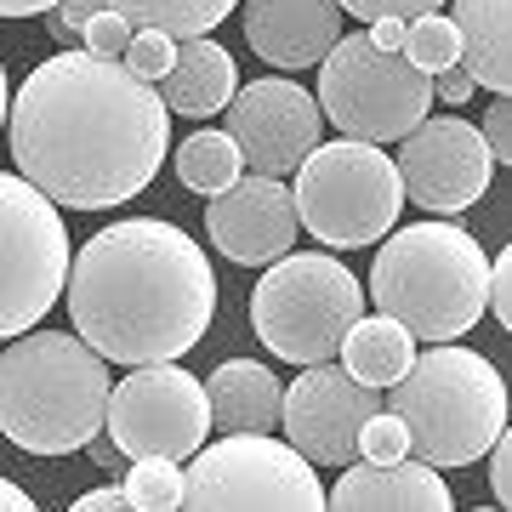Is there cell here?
I'll return each mask as SVG.
<instances>
[{
	"label": "cell",
	"instance_id": "1",
	"mask_svg": "<svg viewBox=\"0 0 512 512\" xmlns=\"http://www.w3.org/2000/svg\"><path fill=\"white\" fill-rule=\"evenodd\" d=\"M6 143L23 177L63 211H109L137 200L165 165L171 109L126 57L74 46L18 86Z\"/></svg>",
	"mask_w": 512,
	"mask_h": 512
},
{
	"label": "cell",
	"instance_id": "2",
	"mask_svg": "<svg viewBox=\"0 0 512 512\" xmlns=\"http://www.w3.org/2000/svg\"><path fill=\"white\" fill-rule=\"evenodd\" d=\"M217 313V274L194 234L154 217L97 228L69 274V319L109 365H171Z\"/></svg>",
	"mask_w": 512,
	"mask_h": 512
},
{
	"label": "cell",
	"instance_id": "3",
	"mask_svg": "<svg viewBox=\"0 0 512 512\" xmlns=\"http://www.w3.org/2000/svg\"><path fill=\"white\" fill-rule=\"evenodd\" d=\"M109 359L86 336L23 330L0 353V433L29 456H74L109 427Z\"/></svg>",
	"mask_w": 512,
	"mask_h": 512
},
{
	"label": "cell",
	"instance_id": "4",
	"mask_svg": "<svg viewBox=\"0 0 512 512\" xmlns=\"http://www.w3.org/2000/svg\"><path fill=\"white\" fill-rule=\"evenodd\" d=\"M370 296L421 342H456L490 308V256L456 222L393 228L370 268Z\"/></svg>",
	"mask_w": 512,
	"mask_h": 512
},
{
	"label": "cell",
	"instance_id": "5",
	"mask_svg": "<svg viewBox=\"0 0 512 512\" xmlns=\"http://www.w3.org/2000/svg\"><path fill=\"white\" fill-rule=\"evenodd\" d=\"M387 410H399L410 427V456L433 461L444 473L495 450L507 427V382L484 353L433 342V353H421L393 382Z\"/></svg>",
	"mask_w": 512,
	"mask_h": 512
},
{
	"label": "cell",
	"instance_id": "6",
	"mask_svg": "<svg viewBox=\"0 0 512 512\" xmlns=\"http://www.w3.org/2000/svg\"><path fill=\"white\" fill-rule=\"evenodd\" d=\"M365 319V285L325 251L279 256L256 279L251 325L262 348L285 365H325L342 353L348 330Z\"/></svg>",
	"mask_w": 512,
	"mask_h": 512
},
{
	"label": "cell",
	"instance_id": "7",
	"mask_svg": "<svg viewBox=\"0 0 512 512\" xmlns=\"http://www.w3.org/2000/svg\"><path fill=\"white\" fill-rule=\"evenodd\" d=\"M296 211L302 234H313L330 251H359L399 228L404 177L399 160H387L382 143L336 137L319 143L296 171Z\"/></svg>",
	"mask_w": 512,
	"mask_h": 512
},
{
	"label": "cell",
	"instance_id": "8",
	"mask_svg": "<svg viewBox=\"0 0 512 512\" xmlns=\"http://www.w3.org/2000/svg\"><path fill=\"white\" fill-rule=\"evenodd\" d=\"M433 97V74L416 69L404 52H376L370 35H342L319 63V109L342 137L404 143L427 120Z\"/></svg>",
	"mask_w": 512,
	"mask_h": 512
},
{
	"label": "cell",
	"instance_id": "9",
	"mask_svg": "<svg viewBox=\"0 0 512 512\" xmlns=\"http://www.w3.org/2000/svg\"><path fill=\"white\" fill-rule=\"evenodd\" d=\"M188 512H325L313 461L274 433H222L188 467Z\"/></svg>",
	"mask_w": 512,
	"mask_h": 512
},
{
	"label": "cell",
	"instance_id": "10",
	"mask_svg": "<svg viewBox=\"0 0 512 512\" xmlns=\"http://www.w3.org/2000/svg\"><path fill=\"white\" fill-rule=\"evenodd\" d=\"M69 234L57 200L29 177H0V336L12 342L52 313L57 291H69Z\"/></svg>",
	"mask_w": 512,
	"mask_h": 512
},
{
	"label": "cell",
	"instance_id": "11",
	"mask_svg": "<svg viewBox=\"0 0 512 512\" xmlns=\"http://www.w3.org/2000/svg\"><path fill=\"white\" fill-rule=\"evenodd\" d=\"M211 427H217L211 393L183 365H137L126 382H114L109 439L120 444V456H200Z\"/></svg>",
	"mask_w": 512,
	"mask_h": 512
},
{
	"label": "cell",
	"instance_id": "12",
	"mask_svg": "<svg viewBox=\"0 0 512 512\" xmlns=\"http://www.w3.org/2000/svg\"><path fill=\"white\" fill-rule=\"evenodd\" d=\"M382 387L359 382L348 365H302L291 387H285V439L302 450L319 467H353L359 456V439H365V421L382 410L376 399Z\"/></svg>",
	"mask_w": 512,
	"mask_h": 512
},
{
	"label": "cell",
	"instance_id": "13",
	"mask_svg": "<svg viewBox=\"0 0 512 512\" xmlns=\"http://www.w3.org/2000/svg\"><path fill=\"white\" fill-rule=\"evenodd\" d=\"M495 171V154L484 131L467 120H421L399 143V177L404 200H416L433 217H456L467 205L484 200Z\"/></svg>",
	"mask_w": 512,
	"mask_h": 512
},
{
	"label": "cell",
	"instance_id": "14",
	"mask_svg": "<svg viewBox=\"0 0 512 512\" xmlns=\"http://www.w3.org/2000/svg\"><path fill=\"white\" fill-rule=\"evenodd\" d=\"M228 131L251 171L296 177L302 160L319 148L325 109H319V92H302L296 80H251L228 103Z\"/></svg>",
	"mask_w": 512,
	"mask_h": 512
},
{
	"label": "cell",
	"instance_id": "15",
	"mask_svg": "<svg viewBox=\"0 0 512 512\" xmlns=\"http://www.w3.org/2000/svg\"><path fill=\"white\" fill-rule=\"evenodd\" d=\"M205 234L222 256H234L245 268H268L279 256H291L296 234H302V211H296V188L279 177H239L234 188H222L211 211H205Z\"/></svg>",
	"mask_w": 512,
	"mask_h": 512
},
{
	"label": "cell",
	"instance_id": "16",
	"mask_svg": "<svg viewBox=\"0 0 512 512\" xmlns=\"http://www.w3.org/2000/svg\"><path fill=\"white\" fill-rule=\"evenodd\" d=\"M336 40H342L336 0H245V46L285 74L325 63Z\"/></svg>",
	"mask_w": 512,
	"mask_h": 512
},
{
	"label": "cell",
	"instance_id": "17",
	"mask_svg": "<svg viewBox=\"0 0 512 512\" xmlns=\"http://www.w3.org/2000/svg\"><path fill=\"white\" fill-rule=\"evenodd\" d=\"M450 507H456L450 484L421 456L348 467L330 490V512H450Z\"/></svg>",
	"mask_w": 512,
	"mask_h": 512
},
{
	"label": "cell",
	"instance_id": "18",
	"mask_svg": "<svg viewBox=\"0 0 512 512\" xmlns=\"http://www.w3.org/2000/svg\"><path fill=\"white\" fill-rule=\"evenodd\" d=\"M239 92V69L228 46H217L211 35L200 40H177V63L160 80V97L171 114H188V120H211L234 103Z\"/></svg>",
	"mask_w": 512,
	"mask_h": 512
},
{
	"label": "cell",
	"instance_id": "19",
	"mask_svg": "<svg viewBox=\"0 0 512 512\" xmlns=\"http://www.w3.org/2000/svg\"><path fill=\"white\" fill-rule=\"evenodd\" d=\"M211 416H217V433H274L279 410H285V387L274 382L268 365H251V359H228V365L211 370Z\"/></svg>",
	"mask_w": 512,
	"mask_h": 512
},
{
	"label": "cell",
	"instance_id": "20",
	"mask_svg": "<svg viewBox=\"0 0 512 512\" xmlns=\"http://www.w3.org/2000/svg\"><path fill=\"white\" fill-rule=\"evenodd\" d=\"M461 69L484 92L512 97V0H456Z\"/></svg>",
	"mask_w": 512,
	"mask_h": 512
},
{
	"label": "cell",
	"instance_id": "21",
	"mask_svg": "<svg viewBox=\"0 0 512 512\" xmlns=\"http://www.w3.org/2000/svg\"><path fill=\"white\" fill-rule=\"evenodd\" d=\"M342 365L370 387H393L404 370L416 365V336H410V325H399L393 313L359 319V325L348 330V342H342Z\"/></svg>",
	"mask_w": 512,
	"mask_h": 512
},
{
	"label": "cell",
	"instance_id": "22",
	"mask_svg": "<svg viewBox=\"0 0 512 512\" xmlns=\"http://www.w3.org/2000/svg\"><path fill=\"white\" fill-rule=\"evenodd\" d=\"M239 0H109V12L131 18L137 29H160L171 40H200L222 18H234Z\"/></svg>",
	"mask_w": 512,
	"mask_h": 512
},
{
	"label": "cell",
	"instance_id": "23",
	"mask_svg": "<svg viewBox=\"0 0 512 512\" xmlns=\"http://www.w3.org/2000/svg\"><path fill=\"white\" fill-rule=\"evenodd\" d=\"M239 143L234 131H194L183 148H177V177H183L188 194H205V200H217L222 188L239 183Z\"/></svg>",
	"mask_w": 512,
	"mask_h": 512
},
{
	"label": "cell",
	"instance_id": "24",
	"mask_svg": "<svg viewBox=\"0 0 512 512\" xmlns=\"http://www.w3.org/2000/svg\"><path fill=\"white\" fill-rule=\"evenodd\" d=\"M126 495L137 512H177L188 501V473L171 456H143L126 478Z\"/></svg>",
	"mask_w": 512,
	"mask_h": 512
},
{
	"label": "cell",
	"instance_id": "25",
	"mask_svg": "<svg viewBox=\"0 0 512 512\" xmlns=\"http://www.w3.org/2000/svg\"><path fill=\"white\" fill-rule=\"evenodd\" d=\"M404 57L427 74H444L461 63V29L456 18H444V12H427V18L410 23V35H404Z\"/></svg>",
	"mask_w": 512,
	"mask_h": 512
},
{
	"label": "cell",
	"instance_id": "26",
	"mask_svg": "<svg viewBox=\"0 0 512 512\" xmlns=\"http://www.w3.org/2000/svg\"><path fill=\"white\" fill-rule=\"evenodd\" d=\"M359 456H370V461H399V456H410V427H404L399 410H376V416L365 421Z\"/></svg>",
	"mask_w": 512,
	"mask_h": 512
},
{
	"label": "cell",
	"instance_id": "27",
	"mask_svg": "<svg viewBox=\"0 0 512 512\" xmlns=\"http://www.w3.org/2000/svg\"><path fill=\"white\" fill-rule=\"evenodd\" d=\"M126 63L137 74H148L154 86H160L165 74H171V63H177V40L160 35V29H137V40L126 46Z\"/></svg>",
	"mask_w": 512,
	"mask_h": 512
},
{
	"label": "cell",
	"instance_id": "28",
	"mask_svg": "<svg viewBox=\"0 0 512 512\" xmlns=\"http://www.w3.org/2000/svg\"><path fill=\"white\" fill-rule=\"evenodd\" d=\"M97 12H109V0H63L46 18H52V35L63 40V46H86V29L97 23Z\"/></svg>",
	"mask_w": 512,
	"mask_h": 512
},
{
	"label": "cell",
	"instance_id": "29",
	"mask_svg": "<svg viewBox=\"0 0 512 512\" xmlns=\"http://www.w3.org/2000/svg\"><path fill=\"white\" fill-rule=\"evenodd\" d=\"M336 6L353 12V18H365V23H382V18L416 23V18H427V12H439L444 0H336Z\"/></svg>",
	"mask_w": 512,
	"mask_h": 512
},
{
	"label": "cell",
	"instance_id": "30",
	"mask_svg": "<svg viewBox=\"0 0 512 512\" xmlns=\"http://www.w3.org/2000/svg\"><path fill=\"white\" fill-rule=\"evenodd\" d=\"M137 40V23L120 18V12H97V23L86 29V52L97 57H126V46Z\"/></svg>",
	"mask_w": 512,
	"mask_h": 512
},
{
	"label": "cell",
	"instance_id": "31",
	"mask_svg": "<svg viewBox=\"0 0 512 512\" xmlns=\"http://www.w3.org/2000/svg\"><path fill=\"white\" fill-rule=\"evenodd\" d=\"M484 143H490V154L501 165H512V97H501V103H490V114H484Z\"/></svg>",
	"mask_w": 512,
	"mask_h": 512
},
{
	"label": "cell",
	"instance_id": "32",
	"mask_svg": "<svg viewBox=\"0 0 512 512\" xmlns=\"http://www.w3.org/2000/svg\"><path fill=\"white\" fill-rule=\"evenodd\" d=\"M490 308H495V319H501L507 336H512V245L490 262Z\"/></svg>",
	"mask_w": 512,
	"mask_h": 512
},
{
	"label": "cell",
	"instance_id": "33",
	"mask_svg": "<svg viewBox=\"0 0 512 512\" xmlns=\"http://www.w3.org/2000/svg\"><path fill=\"white\" fill-rule=\"evenodd\" d=\"M490 490H495V501L512 512V427H501V439H495V450H490Z\"/></svg>",
	"mask_w": 512,
	"mask_h": 512
},
{
	"label": "cell",
	"instance_id": "34",
	"mask_svg": "<svg viewBox=\"0 0 512 512\" xmlns=\"http://www.w3.org/2000/svg\"><path fill=\"white\" fill-rule=\"evenodd\" d=\"M433 92H439V103H467V97L478 92V80H473V74H467V69L456 63V69L433 74Z\"/></svg>",
	"mask_w": 512,
	"mask_h": 512
},
{
	"label": "cell",
	"instance_id": "35",
	"mask_svg": "<svg viewBox=\"0 0 512 512\" xmlns=\"http://www.w3.org/2000/svg\"><path fill=\"white\" fill-rule=\"evenodd\" d=\"M120 507H131L126 484H103V490H92V495L74 501V512H120Z\"/></svg>",
	"mask_w": 512,
	"mask_h": 512
},
{
	"label": "cell",
	"instance_id": "36",
	"mask_svg": "<svg viewBox=\"0 0 512 512\" xmlns=\"http://www.w3.org/2000/svg\"><path fill=\"white\" fill-rule=\"evenodd\" d=\"M404 35H410V23H404V18L370 23V46H376V52H404Z\"/></svg>",
	"mask_w": 512,
	"mask_h": 512
},
{
	"label": "cell",
	"instance_id": "37",
	"mask_svg": "<svg viewBox=\"0 0 512 512\" xmlns=\"http://www.w3.org/2000/svg\"><path fill=\"white\" fill-rule=\"evenodd\" d=\"M63 0H0L6 18H40V12H57Z\"/></svg>",
	"mask_w": 512,
	"mask_h": 512
},
{
	"label": "cell",
	"instance_id": "38",
	"mask_svg": "<svg viewBox=\"0 0 512 512\" xmlns=\"http://www.w3.org/2000/svg\"><path fill=\"white\" fill-rule=\"evenodd\" d=\"M0 507H6V512H29L35 501H29V495H23L18 484H12V478H0Z\"/></svg>",
	"mask_w": 512,
	"mask_h": 512
}]
</instances>
